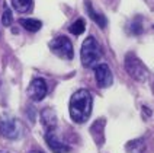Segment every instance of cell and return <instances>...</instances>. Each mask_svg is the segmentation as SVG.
I'll return each mask as SVG.
<instances>
[{
	"label": "cell",
	"mask_w": 154,
	"mask_h": 153,
	"mask_svg": "<svg viewBox=\"0 0 154 153\" xmlns=\"http://www.w3.org/2000/svg\"><path fill=\"white\" fill-rule=\"evenodd\" d=\"M146 149V142L144 139H137V140H131L127 145L128 153H143Z\"/></svg>",
	"instance_id": "14"
},
{
	"label": "cell",
	"mask_w": 154,
	"mask_h": 153,
	"mask_svg": "<svg viewBox=\"0 0 154 153\" xmlns=\"http://www.w3.org/2000/svg\"><path fill=\"white\" fill-rule=\"evenodd\" d=\"M94 77L99 88H109L113 83L111 67L106 63H99L97 66H94Z\"/></svg>",
	"instance_id": "6"
},
{
	"label": "cell",
	"mask_w": 154,
	"mask_h": 153,
	"mask_svg": "<svg viewBox=\"0 0 154 153\" xmlns=\"http://www.w3.org/2000/svg\"><path fill=\"white\" fill-rule=\"evenodd\" d=\"M85 31H86V22L85 19H82V18L77 19L76 22L70 26V32L73 35H82Z\"/></svg>",
	"instance_id": "15"
},
{
	"label": "cell",
	"mask_w": 154,
	"mask_h": 153,
	"mask_svg": "<svg viewBox=\"0 0 154 153\" xmlns=\"http://www.w3.org/2000/svg\"><path fill=\"white\" fill-rule=\"evenodd\" d=\"M31 153H42V152H31Z\"/></svg>",
	"instance_id": "18"
},
{
	"label": "cell",
	"mask_w": 154,
	"mask_h": 153,
	"mask_svg": "<svg viewBox=\"0 0 154 153\" xmlns=\"http://www.w3.org/2000/svg\"><path fill=\"white\" fill-rule=\"evenodd\" d=\"M106 124V120L99 118L93 123V126L90 127V134L93 136V139L96 140L97 146H102V143L105 142V133H103V128Z\"/></svg>",
	"instance_id": "9"
},
{
	"label": "cell",
	"mask_w": 154,
	"mask_h": 153,
	"mask_svg": "<svg viewBox=\"0 0 154 153\" xmlns=\"http://www.w3.org/2000/svg\"><path fill=\"white\" fill-rule=\"evenodd\" d=\"M41 123H42L44 127L47 128V131L55 130V127H57V115H55L54 110L45 108V110L41 112Z\"/></svg>",
	"instance_id": "10"
},
{
	"label": "cell",
	"mask_w": 154,
	"mask_h": 153,
	"mask_svg": "<svg viewBox=\"0 0 154 153\" xmlns=\"http://www.w3.org/2000/svg\"><path fill=\"white\" fill-rule=\"evenodd\" d=\"M45 142H47L48 147L54 153H69L70 152V146L66 145L60 137L55 134V130H50V131L45 133Z\"/></svg>",
	"instance_id": "8"
},
{
	"label": "cell",
	"mask_w": 154,
	"mask_h": 153,
	"mask_svg": "<svg viewBox=\"0 0 154 153\" xmlns=\"http://www.w3.org/2000/svg\"><path fill=\"white\" fill-rule=\"evenodd\" d=\"M50 50L63 60H71L74 56V50H73V44L67 37L64 35H58L50 43Z\"/></svg>",
	"instance_id": "5"
},
{
	"label": "cell",
	"mask_w": 154,
	"mask_h": 153,
	"mask_svg": "<svg viewBox=\"0 0 154 153\" xmlns=\"http://www.w3.org/2000/svg\"><path fill=\"white\" fill-rule=\"evenodd\" d=\"M80 57H82V63L85 67H94L99 64V60L102 59V50H100L99 43L93 37H87L83 41Z\"/></svg>",
	"instance_id": "2"
},
{
	"label": "cell",
	"mask_w": 154,
	"mask_h": 153,
	"mask_svg": "<svg viewBox=\"0 0 154 153\" xmlns=\"http://www.w3.org/2000/svg\"><path fill=\"white\" fill-rule=\"evenodd\" d=\"M86 10H87V13H89V16L93 19L94 22H96V25L99 26V28H105L106 24H108V21H106V18L103 16L102 13H99V12H96L93 8H92V5L89 3V0H86Z\"/></svg>",
	"instance_id": "11"
},
{
	"label": "cell",
	"mask_w": 154,
	"mask_h": 153,
	"mask_svg": "<svg viewBox=\"0 0 154 153\" xmlns=\"http://www.w3.org/2000/svg\"><path fill=\"white\" fill-rule=\"evenodd\" d=\"M19 24L25 28L26 31L29 32H38L41 28H42V22L38 21V19H32V18H28V19H20Z\"/></svg>",
	"instance_id": "12"
},
{
	"label": "cell",
	"mask_w": 154,
	"mask_h": 153,
	"mask_svg": "<svg viewBox=\"0 0 154 153\" xmlns=\"http://www.w3.org/2000/svg\"><path fill=\"white\" fill-rule=\"evenodd\" d=\"M0 134L6 137L9 140H16L20 137L22 130H20V123L15 117L3 114L0 117Z\"/></svg>",
	"instance_id": "4"
},
{
	"label": "cell",
	"mask_w": 154,
	"mask_h": 153,
	"mask_svg": "<svg viewBox=\"0 0 154 153\" xmlns=\"http://www.w3.org/2000/svg\"><path fill=\"white\" fill-rule=\"evenodd\" d=\"M32 0H12V6L19 13H28L32 9Z\"/></svg>",
	"instance_id": "13"
},
{
	"label": "cell",
	"mask_w": 154,
	"mask_h": 153,
	"mask_svg": "<svg viewBox=\"0 0 154 153\" xmlns=\"http://www.w3.org/2000/svg\"><path fill=\"white\" fill-rule=\"evenodd\" d=\"M125 70L128 72V75L132 79H135L137 82H144L147 79V67L144 63L138 59L134 53H128L125 56Z\"/></svg>",
	"instance_id": "3"
},
{
	"label": "cell",
	"mask_w": 154,
	"mask_h": 153,
	"mask_svg": "<svg viewBox=\"0 0 154 153\" xmlns=\"http://www.w3.org/2000/svg\"><path fill=\"white\" fill-rule=\"evenodd\" d=\"M47 92H48V86H47V82L44 80L42 77H36L31 82V85L28 88V95L32 101H42L44 98L47 96Z\"/></svg>",
	"instance_id": "7"
},
{
	"label": "cell",
	"mask_w": 154,
	"mask_h": 153,
	"mask_svg": "<svg viewBox=\"0 0 154 153\" xmlns=\"http://www.w3.org/2000/svg\"><path fill=\"white\" fill-rule=\"evenodd\" d=\"M92 107H93V98L90 92L87 89H79L70 98V117L77 124H83L90 117Z\"/></svg>",
	"instance_id": "1"
},
{
	"label": "cell",
	"mask_w": 154,
	"mask_h": 153,
	"mask_svg": "<svg viewBox=\"0 0 154 153\" xmlns=\"http://www.w3.org/2000/svg\"><path fill=\"white\" fill-rule=\"evenodd\" d=\"M12 21H13V18H12V10L9 8H5L3 16H2V24L5 26H10L12 25Z\"/></svg>",
	"instance_id": "17"
},
{
	"label": "cell",
	"mask_w": 154,
	"mask_h": 153,
	"mask_svg": "<svg viewBox=\"0 0 154 153\" xmlns=\"http://www.w3.org/2000/svg\"><path fill=\"white\" fill-rule=\"evenodd\" d=\"M129 31H131V34H134V35H140L141 32H143L141 18H135V19L132 21V24L129 25Z\"/></svg>",
	"instance_id": "16"
}]
</instances>
